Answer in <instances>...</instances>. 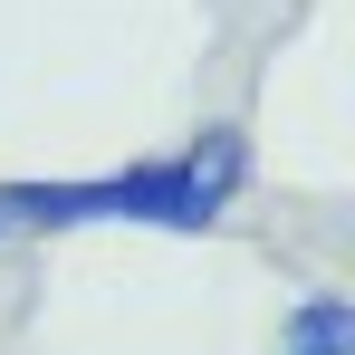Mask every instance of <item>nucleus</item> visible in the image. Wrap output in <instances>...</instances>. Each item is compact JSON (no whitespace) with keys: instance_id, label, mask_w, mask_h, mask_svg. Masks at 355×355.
I'll use <instances>...</instances> for the list:
<instances>
[{"instance_id":"obj_1","label":"nucleus","mask_w":355,"mask_h":355,"mask_svg":"<svg viewBox=\"0 0 355 355\" xmlns=\"http://www.w3.org/2000/svg\"><path fill=\"white\" fill-rule=\"evenodd\" d=\"M250 182V135L202 125V144H182L164 164H125L96 182H0V221L19 231H67V221H144V231H211L221 202Z\"/></svg>"},{"instance_id":"obj_2","label":"nucleus","mask_w":355,"mask_h":355,"mask_svg":"<svg viewBox=\"0 0 355 355\" xmlns=\"http://www.w3.org/2000/svg\"><path fill=\"white\" fill-rule=\"evenodd\" d=\"M279 355H355V297L346 288H307L279 317Z\"/></svg>"},{"instance_id":"obj_3","label":"nucleus","mask_w":355,"mask_h":355,"mask_svg":"<svg viewBox=\"0 0 355 355\" xmlns=\"http://www.w3.org/2000/svg\"><path fill=\"white\" fill-rule=\"evenodd\" d=\"M0 240H10V221H0Z\"/></svg>"}]
</instances>
